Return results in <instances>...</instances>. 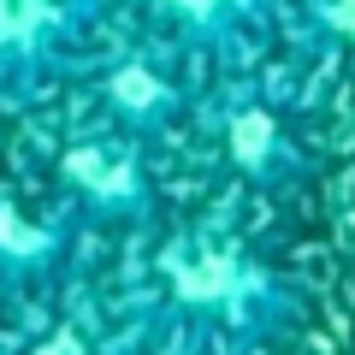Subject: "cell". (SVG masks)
<instances>
[{
    "instance_id": "1",
    "label": "cell",
    "mask_w": 355,
    "mask_h": 355,
    "mask_svg": "<svg viewBox=\"0 0 355 355\" xmlns=\"http://www.w3.org/2000/svg\"><path fill=\"white\" fill-rule=\"evenodd\" d=\"M154 308L202 338L272 343L296 320V291L249 237L196 225L154 254Z\"/></svg>"
},
{
    "instance_id": "2",
    "label": "cell",
    "mask_w": 355,
    "mask_h": 355,
    "mask_svg": "<svg viewBox=\"0 0 355 355\" xmlns=\"http://www.w3.org/2000/svg\"><path fill=\"white\" fill-rule=\"evenodd\" d=\"M202 125H207L219 166L261 196H291L314 178L308 137L296 130L291 107L261 83H225L219 95H207Z\"/></svg>"
},
{
    "instance_id": "3",
    "label": "cell",
    "mask_w": 355,
    "mask_h": 355,
    "mask_svg": "<svg viewBox=\"0 0 355 355\" xmlns=\"http://www.w3.org/2000/svg\"><path fill=\"white\" fill-rule=\"evenodd\" d=\"M53 184L60 202L77 219H101V225H142L154 214V178L142 137L119 125H95L60 142L53 154Z\"/></svg>"
},
{
    "instance_id": "4",
    "label": "cell",
    "mask_w": 355,
    "mask_h": 355,
    "mask_svg": "<svg viewBox=\"0 0 355 355\" xmlns=\"http://www.w3.org/2000/svg\"><path fill=\"white\" fill-rule=\"evenodd\" d=\"M101 0H0V101H36L95 42Z\"/></svg>"
},
{
    "instance_id": "5",
    "label": "cell",
    "mask_w": 355,
    "mask_h": 355,
    "mask_svg": "<svg viewBox=\"0 0 355 355\" xmlns=\"http://www.w3.org/2000/svg\"><path fill=\"white\" fill-rule=\"evenodd\" d=\"M89 95L101 107V125H119L130 137L154 142L178 130V119L190 113V77H184V53L166 48L160 36L107 48L89 65Z\"/></svg>"
},
{
    "instance_id": "6",
    "label": "cell",
    "mask_w": 355,
    "mask_h": 355,
    "mask_svg": "<svg viewBox=\"0 0 355 355\" xmlns=\"http://www.w3.org/2000/svg\"><path fill=\"white\" fill-rule=\"evenodd\" d=\"M148 36L178 48L184 60L207 53V60H249L279 18L284 0H137Z\"/></svg>"
},
{
    "instance_id": "7",
    "label": "cell",
    "mask_w": 355,
    "mask_h": 355,
    "mask_svg": "<svg viewBox=\"0 0 355 355\" xmlns=\"http://www.w3.org/2000/svg\"><path fill=\"white\" fill-rule=\"evenodd\" d=\"M71 207H42L0 190V284H42L71 254Z\"/></svg>"
},
{
    "instance_id": "8",
    "label": "cell",
    "mask_w": 355,
    "mask_h": 355,
    "mask_svg": "<svg viewBox=\"0 0 355 355\" xmlns=\"http://www.w3.org/2000/svg\"><path fill=\"white\" fill-rule=\"evenodd\" d=\"M296 12H302V30L355 60V0H296Z\"/></svg>"
},
{
    "instance_id": "9",
    "label": "cell",
    "mask_w": 355,
    "mask_h": 355,
    "mask_svg": "<svg viewBox=\"0 0 355 355\" xmlns=\"http://www.w3.org/2000/svg\"><path fill=\"white\" fill-rule=\"evenodd\" d=\"M30 355H107V349L89 338L83 326H71V320H65V326H48V331H42V338L30 343Z\"/></svg>"
}]
</instances>
